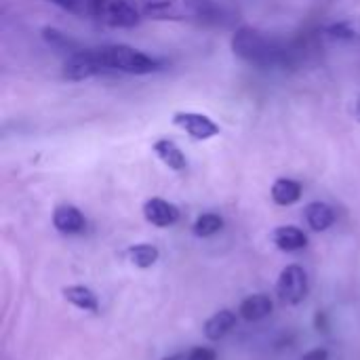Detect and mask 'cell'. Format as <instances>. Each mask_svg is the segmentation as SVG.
<instances>
[{"mask_svg": "<svg viewBox=\"0 0 360 360\" xmlns=\"http://www.w3.org/2000/svg\"><path fill=\"white\" fill-rule=\"evenodd\" d=\"M232 51L245 63L255 68H287L297 61V49L257 30L251 25H243L232 36Z\"/></svg>", "mask_w": 360, "mask_h": 360, "instance_id": "1", "label": "cell"}, {"mask_svg": "<svg viewBox=\"0 0 360 360\" xmlns=\"http://www.w3.org/2000/svg\"><path fill=\"white\" fill-rule=\"evenodd\" d=\"M139 13L158 21H217L221 6L215 0H135Z\"/></svg>", "mask_w": 360, "mask_h": 360, "instance_id": "2", "label": "cell"}, {"mask_svg": "<svg viewBox=\"0 0 360 360\" xmlns=\"http://www.w3.org/2000/svg\"><path fill=\"white\" fill-rule=\"evenodd\" d=\"M76 15L91 17L110 27H135L143 17L135 0H78Z\"/></svg>", "mask_w": 360, "mask_h": 360, "instance_id": "3", "label": "cell"}, {"mask_svg": "<svg viewBox=\"0 0 360 360\" xmlns=\"http://www.w3.org/2000/svg\"><path fill=\"white\" fill-rule=\"evenodd\" d=\"M97 55L112 74L122 72V74L143 76V74H152L162 68V61H158L156 57H150L129 44H103V46H97Z\"/></svg>", "mask_w": 360, "mask_h": 360, "instance_id": "4", "label": "cell"}, {"mask_svg": "<svg viewBox=\"0 0 360 360\" xmlns=\"http://www.w3.org/2000/svg\"><path fill=\"white\" fill-rule=\"evenodd\" d=\"M61 74L70 82H80V80H89V78H95V76H105V74H112V72L99 59L97 49H78L76 53H72L65 59Z\"/></svg>", "mask_w": 360, "mask_h": 360, "instance_id": "5", "label": "cell"}, {"mask_svg": "<svg viewBox=\"0 0 360 360\" xmlns=\"http://www.w3.org/2000/svg\"><path fill=\"white\" fill-rule=\"evenodd\" d=\"M308 295V274L300 266H287L278 278V297L285 304H300Z\"/></svg>", "mask_w": 360, "mask_h": 360, "instance_id": "6", "label": "cell"}, {"mask_svg": "<svg viewBox=\"0 0 360 360\" xmlns=\"http://www.w3.org/2000/svg\"><path fill=\"white\" fill-rule=\"evenodd\" d=\"M173 122L179 129H184L192 139H198V141H207L219 133L217 122L209 118L207 114H198V112H175Z\"/></svg>", "mask_w": 360, "mask_h": 360, "instance_id": "7", "label": "cell"}, {"mask_svg": "<svg viewBox=\"0 0 360 360\" xmlns=\"http://www.w3.org/2000/svg\"><path fill=\"white\" fill-rule=\"evenodd\" d=\"M143 215L152 226L158 228H169L173 224H177L179 219V209L162 198H150L143 205Z\"/></svg>", "mask_w": 360, "mask_h": 360, "instance_id": "8", "label": "cell"}, {"mask_svg": "<svg viewBox=\"0 0 360 360\" xmlns=\"http://www.w3.org/2000/svg\"><path fill=\"white\" fill-rule=\"evenodd\" d=\"M53 226L61 234H80L86 226L84 215L72 205H59L53 213Z\"/></svg>", "mask_w": 360, "mask_h": 360, "instance_id": "9", "label": "cell"}, {"mask_svg": "<svg viewBox=\"0 0 360 360\" xmlns=\"http://www.w3.org/2000/svg\"><path fill=\"white\" fill-rule=\"evenodd\" d=\"M154 154H156L169 169H173V171H184V169L188 167L186 154L179 150V146H177L173 139H167V137L156 139V141H154Z\"/></svg>", "mask_w": 360, "mask_h": 360, "instance_id": "10", "label": "cell"}, {"mask_svg": "<svg viewBox=\"0 0 360 360\" xmlns=\"http://www.w3.org/2000/svg\"><path fill=\"white\" fill-rule=\"evenodd\" d=\"M272 240H274V245L281 251H287V253L300 251L308 243L306 234L300 228H295V226H281V228H276L274 234H272Z\"/></svg>", "mask_w": 360, "mask_h": 360, "instance_id": "11", "label": "cell"}, {"mask_svg": "<svg viewBox=\"0 0 360 360\" xmlns=\"http://www.w3.org/2000/svg\"><path fill=\"white\" fill-rule=\"evenodd\" d=\"M236 325V314L232 310H221L217 314H213L207 325H205V335L211 340V342H217L221 340L224 335H228Z\"/></svg>", "mask_w": 360, "mask_h": 360, "instance_id": "12", "label": "cell"}, {"mask_svg": "<svg viewBox=\"0 0 360 360\" xmlns=\"http://www.w3.org/2000/svg\"><path fill=\"white\" fill-rule=\"evenodd\" d=\"M302 198V184L295 179H276L272 186V200L281 207H289Z\"/></svg>", "mask_w": 360, "mask_h": 360, "instance_id": "13", "label": "cell"}, {"mask_svg": "<svg viewBox=\"0 0 360 360\" xmlns=\"http://www.w3.org/2000/svg\"><path fill=\"white\" fill-rule=\"evenodd\" d=\"M306 221H308V226H310L312 230L323 232V230H327V228L333 226L335 213H333V209H331L329 205H325V202H310V205L306 207Z\"/></svg>", "mask_w": 360, "mask_h": 360, "instance_id": "14", "label": "cell"}, {"mask_svg": "<svg viewBox=\"0 0 360 360\" xmlns=\"http://www.w3.org/2000/svg\"><path fill=\"white\" fill-rule=\"evenodd\" d=\"M270 312H272V300L268 295H262V293L259 295H251L240 306V316L245 321H251V323L266 319Z\"/></svg>", "mask_w": 360, "mask_h": 360, "instance_id": "15", "label": "cell"}, {"mask_svg": "<svg viewBox=\"0 0 360 360\" xmlns=\"http://www.w3.org/2000/svg\"><path fill=\"white\" fill-rule=\"evenodd\" d=\"M63 295H65L68 302H72L80 310H86V312H97L99 310L97 295L86 287H68V289H63Z\"/></svg>", "mask_w": 360, "mask_h": 360, "instance_id": "16", "label": "cell"}, {"mask_svg": "<svg viewBox=\"0 0 360 360\" xmlns=\"http://www.w3.org/2000/svg\"><path fill=\"white\" fill-rule=\"evenodd\" d=\"M327 36L333 40H346V42H359L360 40V23L354 19H346L340 23H333L327 27Z\"/></svg>", "mask_w": 360, "mask_h": 360, "instance_id": "17", "label": "cell"}, {"mask_svg": "<svg viewBox=\"0 0 360 360\" xmlns=\"http://www.w3.org/2000/svg\"><path fill=\"white\" fill-rule=\"evenodd\" d=\"M129 259L137 268H150L158 262V249L152 245H135L129 249Z\"/></svg>", "mask_w": 360, "mask_h": 360, "instance_id": "18", "label": "cell"}, {"mask_svg": "<svg viewBox=\"0 0 360 360\" xmlns=\"http://www.w3.org/2000/svg\"><path fill=\"white\" fill-rule=\"evenodd\" d=\"M221 228H224V219H221L219 215H215V213H205V215H200V217L194 221V226H192L194 234H196V236H202V238L217 234Z\"/></svg>", "mask_w": 360, "mask_h": 360, "instance_id": "19", "label": "cell"}, {"mask_svg": "<svg viewBox=\"0 0 360 360\" xmlns=\"http://www.w3.org/2000/svg\"><path fill=\"white\" fill-rule=\"evenodd\" d=\"M42 38H44L51 46H55V49L70 51V55L78 51V49H76V42L70 40L63 32H59V30H55V27H44V30H42Z\"/></svg>", "mask_w": 360, "mask_h": 360, "instance_id": "20", "label": "cell"}, {"mask_svg": "<svg viewBox=\"0 0 360 360\" xmlns=\"http://www.w3.org/2000/svg\"><path fill=\"white\" fill-rule=\"evenodd\" d=\"M215 352L213 350H209V348H194L192 352H188L186 354V359L184 360H215Z\"/></svg>", "mask_w": 360, "mask_h": 360, "instance_id": "21", "label": "cell"}, {"mask_svg": "<svg viewBox=\"0 0 360 360\" xmlns=\"http://www.w3.org/2000/svg\"><path fill=\"white\" fill-rule=\"evenodd\" d=\"M302 360H329V352L325 348H316V350H310L306 352Z\"/></svg>", "mask_w": 360, "mask_h": 360, "instance_id": "22", "label": "cell"}, {"mask_svg": "<svg viewBox=\"0 0 360 360\" xmlns=\"http://www.w3.org/2000/svg\"><path fill=\"white\" fill-rule=\"evenodd\" d=\"M44 2L57 4V6H61V8H65V11L74 13V15H76V8H78V0H44Z\"/></svg>", "mask_w": 360, "mask_h": 360, "instance_id": "23", "label": "cell"}, {"mask_svg": "<svg viewBox=\"0 0 360 360\" xmlns=\"http://www.w3.org/2000/svg\"><path fill=\"white\" fill-rule=\"evenodd\" d=\"M354 116H356V120L360 122V95H359V99L354 101Z\"/></svg>", "mask_w": 360, "mask_h": 360, "instance_id": "24", "label": "cell"}]
</instances>
